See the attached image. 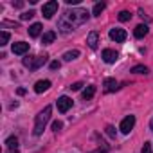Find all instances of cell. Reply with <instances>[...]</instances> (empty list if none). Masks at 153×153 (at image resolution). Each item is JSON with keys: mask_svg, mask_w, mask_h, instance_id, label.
<instances>
[{"mask_svg": "<svg viewBox=\"0 0 153 153\" xmlns=\"http://www.w3.org/2000/svg\"><path fill=\"white\" fill-rule=\"evenodd\" d=\"M87 20H88V11H87V9H81V7H76V9H72V11H67V13L59 18L58 27H59L61 33H70V31H74L76 27L83 25Z\"/></svg>", "mask_w": 153, "mask_h": 153, "instance_id": "obj_1", "label": "cell"}, {"mask_svg": "<svg viewBox=\"0 0 153 153\" xmlns=\"http://www.w3.org/2000/svg\"><path fill=\"white\" fill-rule=\"evenodd\" d=\"M51 114H52V108L51 106H45L38 115H36V123H34V135H42L43 133V128H45V124L49 123V119H51Z\"/></svg>", "mask_w": 153, "mask_h": 153, "instance_id": "obj_2", "label": "cell"}, {"mask_svg": "<svg viewBox=\"0 0 153 153\" xmlns=\"http://www.w3.org/2000/svg\"><path fill=\"white\" fill-rule=\"evenodd\" d=\"M27 68H31V70H36V68H40L42 65H45L47 63V56H27V58H24V61H22Z\"/></svg>", "mask_w": 153, "mask_h": 153, "instance_id": "obj_3", "label": "cell"}, {"mask_svg": "<svg viewBox=\"0 0 153 153\" xmlns=\"http://www.w3.org/2000/svg\"><path fill=\"white\" fill-rule=\"evenodd\" d=\"M58 11V2L56 0H51V2H47V4H43V9H42V13H43V16L49 20V18H52V15Z\"/></svg>", "mask_w": 153, "mask_h": 153, "instance_id": "obj_4", "label": "cell"}, {"mask_svg": "<svg viewBox=\"0 0 153 153\" xmlns=\"http://www.w3.org/2000/svg\"><path fill=\"white\" fill-rule=\"evenodd\" d=\"M110 38H112L114 42H117V43H123V42L128 38V34H126V31H124V29L114 27V29H110Z\"/></svg>", "mask_w": 153, "mask_h": 153, "instance_id": "obj_5", "label": "cell"}, {"mask_svg": "<svg viewBox=\"0 0 153 153\" xmlns=\"http://www.w3.org/2000/svg\"><path fill=\"white\" fill-rule=\"evenodd\" d=\"M133 126H135V115H128V117L123 119V123H121L119 128H121L123 133H130L133 130Z\"/></svg>", "mask_w": 153, "mask_h": 153, "instance_id": "obj_6", "label": "cell"}, {"mask_svg": "<svg viewBox=\"0 0 153 153\" xmlns=\"http://www.w3.org/2000/svg\"><path fill=\"white\" fill-rule=\"evenodd\" d=\"M70 108H72V99L67 97V96H61V97L58 99V110H59L61 114H65V112H68Z\"/></svg>", "mask_w": 153, "mask_h": 153, "instance_id": "obj_7", "label": "cell"}, {"mask_svg": "<svg viewBox=\"0 0 153 153\" xmlns=\"http://www.w3.org/2000/svg\"><path fill=\"white\" fill-rule=\"evenodd\" d=\"M101 56H103L105 63H115V61H117V58H119V54H117L115 51H112V49H105Z\"/></svg>", "mask_w": 153, "mask_h": 153, "instance_id": "obj_8", "label": "cell"}, {"mask_svg": "<svg viewBox=\"0 0 153 153\" xmlns=\"http://www.w3.org/2000/svg\"><path fill=\"white\" fill-rule=\"evenodd\" d=\"M13 54H25L27 51H29V43H25V42H18V43H13Z\"/></svg>", "mask_w": 153, "mask_h": 153, "instance_id": "obj_9", "label": "cell"}, {"mask_svg": "<svg viewBox=\"0 0 153 153\" xmlns=\"http://www.w3.org/2000/svg\"><path fill=\"white\" fill-rule=\"evenodd\" d=\"M49 87H51V81H49V79H40V81H36V85H34V92H36V94H43L45 90H49Z\"/></svg>", "mask_w": 153, "mask_h": 153, "instance_id": "obj_10", "label": "cell"}, {"mask_svg": "<svg viewBox=\"0 0 153 153\" xmlns=\"http://www.w3.org/2000/svg\"><path fill=\"white\" fill-rule=\"evenodd\" d=\"M87 43H88L90 49H97V43H99V33L92 31V33L87 36Z\"/></svg>", "mask_w": 153, "mask_h": 153, "instance_id": "obj_11", "label": "cell"}, {"mask_svg": "<svg viewBox=\"0 0 153 153\" xmlns=\"http://www.w3.org/2000/svg\"><path fill=\"white\" fill-rule=\"evenodd\" d=\"M119 87H117V81L114 79V78H106L105 79V92H114V90H117Z\"/></svg>", "mask_w": 153, "mask_h": 153, "instance_id": "obj_12", "label": "cell"}, {"mask_svg": "<svg viewBox=\"0 0 153 153\" xmlns=\"http://www.w3.org/2000/svg\"><path fill=\"white\" fill-rule=\"evenodd\" d=\"M148 25H144V24H140V25H137L135 27V31H133V34H135V38H144L146 34H148Z\"/></svg>", "mask_w": 153, "mask_h": 153, "instance_id": "obj_13", "label": "cell"}, {"mask_svg": "<svg viewBox=\"0 0 153 153\" xmlns=\"http://www.w3.org/2000/svg\"><path fill=\"white\" fill-rule=\"evenodd\" d=\"M54 40H56V33H54V31H47V33H43L42 43H43V45H51Z\"/></svg>", "mask_w": 153, "mask_h": 153, "instance_id": "obj_14", "label": "cell"}, {"mask_svg": "<svg viewBox=\"0 0 153 153\" xmlns=\"http://www.w3.org/2000/svg\"><path fill=\"white\" fill-rule=\"evenodd\" d=\"M40 34H42V24H33V25L29 27V36L36 38V36H40Z\"/></svg>", "mask_w": 153, "mask_h": 153, "instance_id": "obj_15", "label": "cell"}, {"mask_svg": "<svg viewBox=\"0 0 153 153\" xmlns=\"http://www.w3.org/2000/svg\"><path fill=\"white\" fill-rule=\"evenodd\" d=\"M94 94H96V87H94V85H88V87L83 90V99H85V101H88V99H92V97H94Z\"/></svg>", "mask_w": 153, "mask_h": 153, "instance_id": "obj_16", "label": "cell"}, {"mask_svg": "<svg viewBox=\"0 0 153 153\" xmlns=\"http://www.w3.org/2000/svg\"><path fill=\"white\" fill-rule=\"evenodd\" d=\"M6 146L9 148V151H18L16 148H18V139L16 137H9L7 140H6Z\"/></svg>", "mask_w": 153, "mask_h": 153, "instance_id": "obj_17", "label": "cell"}, {"mask_svg": "<svg viewBox=\"0 0 153 153\" xmlns=\"http://www.w3.org/2000/svg\"><path fill=\"white\" fill-rule=\"evenodd\" d=\"M76 58H79V51H78V49L68 51V52L63 54V59H65V61H72V59H76Z\"/></svg>", "mask_w": 153, "mask_h": 153, "instance_id": "obj_18", "label": "cell"}, {"mask_svg": "<svg viewBox=\"0 0 153 153\" xmlns=\"http://www.w3.org/2000/svg\"><path fill=\"white\" fill-rule=\"evenodd\" d=\"M105 7H106L105 2H97V4L94 6V9H92V15H94V16H101V13L105 11Z\"/></svg>", "mask_w": 153, "mask_h": 153, "instance_id": "obj_19", "label": "cell"}, {"mask_svg": "<svg viewBox=\"0 0 153 153\" xmlns=\"http://www.w3.org/2000/svg\"><path fill=\"white\" fill-rule=\"evenodd\" d=\"M7 42H9V33L7 31H2V33H0V45H7Z\"/></svg>", "mask_w": 153, "mask_h": 153, "instance_id": "obj_20", "label": "cell"}, {"mask_svg": "<svg viewBox=\"0 0 153 153\" xmlns=\"http://www.w3.org/2000/svg\"><path fill=\"white\" fill-rule=\"evenodd\" d=\"M130 18H131V13H130V11H121V13H119V20H121V22H128Z\"/></svg>", "mask_w": 153, "mask_h": 153, "instance_id": "obj_21", "label": "cell"}, {"mask_svg": "<svg viewBox=\"0 0 153 153\" xmlns=\"http://www.w3.org/2000/svg\"><path fill=\"white\" fill-rule=\"evenodd\" d=\"M131 72H135V74H146V72H148V68H146L144 65H137V67H133V68H131Z\"/></svg>", "mask_w": 153, "mask_h": 153, "instance_id": "obj_22", "label": "cell"}, {"mask_svg": "<svg viewBox=\"0 0 153 153\" xmlns=\"http://www.w3.org/2000/svg\"><path fill=\"white\" fill-rule=\"evenodd\" d=\"M34 15H36L34 11H27V13H24V15H22L20 18H22V20H31V18H33Z\"/></svg>", "mask_w": 153, "mask_h": 153, "instance_id": "obj_23", "label": "cell"}, {"mask_svg": "<svg viewBox=\"0 0 153 153\" xmlns=\"http://www.w3.org/2000/svg\"><path fill=\"white\" fill-rule=\"evenodd\" d=\"M61 128H63V123H61V121H54V123H52V130H54V131H59Z\"/></svg>", "mask_w": 153, "mask_h": 153, "instance_id": "obj_24", "label": "cell"}, {"mask_svg": "<svg viewBox=\"0 0 153 153\" xmlns=\"http://www.w3.org/2000/svg\"><path fill=\"white\" fill-rule=\"evenodd\" d=\"M81 87H83V83H79V81H78V83H74V85H70L68 88H70L72 92H78V90H81Z\"/></svg>", "mask_w": 153, "mask_h": 153, "instance_id": "obj_25", "label": "cell"}, {"mask_svg": "<svg viewBox=\"0 0 153 153\" xmlns=\"http://www.w3.org/2000/svg\"><path fill=\"white\" fill-rule=\"evenodd\" d=\"M142 153H153V151H151V142H144V146H142Z\"/></svg>", "mask_w": 153, "mask_h": 153, "instance_id": "obj_26", "label": "cell"}, {"mask_svg": "<svg viewBox=\"0 0 153 153\" xmlns=\"http://www.w3.org/2000/svg\"><path fill=\"white\" fill-rule=\"evenodd\" d=\"M106 133H108V137H115V128L114 126H106Z\"/></svg>", "mask_w": 153, "mask_h": 153, "instance_id": "obj_27", "label": "cell"}, {"mask_svg": "<svg viewBox=\"0 0 153 153\" xmlns=\"http://www.w3.org/2000/svg\"><path fill=\"white\" fill-rule=\"evenodd\" d=\"M59 67H61L59 61H52V63H51V68H52V70H56V68H59Z\"/></svg>", "mask_w": 153, "mask_h": 153, "instance_id": "obj_28", "label": "cell"}, {"mask_svg": "<svg viewBox=\"0 0 153 153\" xmlns=\"http://www.w3.org/2000/svg\"><path fill=\"white\" fill-rule=\"evenodd\" d=\"M94 153H108V148H103V149H97V151H94Z\"/></svg>", "mask_w": 153, "mask_h": 153, "instance_id": "obj_29", "label": "cell"}, {"mask_svg": "<svg viewBox=\"0 0 153 153\" xmlns=\"http://www.w3.org/2000/svg\"><path fill=\"white\" fill-rule=\"evenodd\" d=\"M149 128H151V131H153V119H151V123H149Z\"/></svg>", "mask_w": 153, "mask_h": 153, "instance_id": "obj_30", "label": "cell"}]
</instances>
